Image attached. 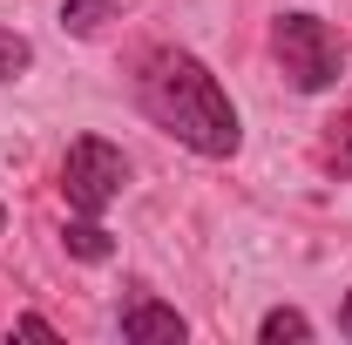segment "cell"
Wrapping results in <instances>:
<instances>
[{
    "label": "cell",
    "mask_w": 352,
    "mask_h": 345,
    "mask_svg": "<svg viewBox=\"0 0 352 345\" xmlns=\"http://www.w3.org/2000/svg\"><path fill=\"white\" fill-rule=\"evenodd\" d=\"M129 183V156L102 135H75L68 142V163H61V197L75 216H102Z\"/></svg>",
    "instance_id": "3957f363"
},
{
    "label": "cell",
    "mask_w": 352,
    "mask_h": 345,
    "mask_svg": "<svg viewBox=\"0 0 352 345\" xmlns=\"http://www.w3.org/2000/svg\"><path fill=\"white\" fill-rule=\"evenodd\" d=\"M183 332H190V325L176 318L170 304H156V298H129V304H122V339H129V345H156V339L176 345Z\"/></svg>",
    "instance_id": "277c9868"
},
{
    "label": "cell",
    "mask_w": 352,
    "mask_h": 345,
    "mask_svg": "<svg viewBox=\"0 0 352 345\" xmlns=\"http://www.w3.org/2000/svg\"><path fill=\"white\" fill-rule=\"evenodd\" d=\"M135 102H142V115L163 135H176L183 149H197L210 163L237 156V142H244V122H237L223 82L190 47H149L142 68H135Z\"/></svg>",
    "instance_id": "6da1fadb"
},
{
    "label": "cell",
    "mask_w": 352,
    "mask_h": 345,
    "mask_svg": "<svg viewBox=\"0 0 352 345\" xmlns=\"http://www.w3.org/2000/svg\"><path fill=\"white\" fill-rule=\"evenodd\" d=\"M271 54H278L285 82L298 88V95H318V88H332L339 75H346V41H339L318 14H278Z\"/></svg>",
    "instance_id": "7a4b0ae2"
},
{
    "label": "cell",
    "mask_w": 352,
    "mask_h": 345,
    "mask_svg": "<svg viewBox=\"0 0 352 345\" xmlns=\"http://www.w3.org/2000/svg\"><path fill=\"white\" fill-rule=\"evenodd\" d=\"M102 21H116L109 0H68V7H61V27H68V34H102Z\"/></svg>",
    "instance_id": "52a82bcc"
},
{
    "label": "cell",
    "mask_w": 352,
    "mask_h": 345,
    "mask_svg": "<svg viewBox=\"0 0 352 345\" xmlns=\"http://www.w3.org/2000/svg\"><path fill=\"white\" fill-rule=\"evenodd\" d=\"M61 244H68V251H75L82 264H102V258H109V230H102L95 216H82V223H68V230H61Z\"/></svg>",
    "instance_id": "5b68a950"
},
{
    "label": "cell",
    "mask_w": 352,
    "mask_h": 345,
    "mask_svg": "<svg viewBox=\"0 0 352 345\" xmlns=\"http://www.w3.org/2000/svg\"><path fill=\"white\" fill-rule=\"evenodd\" d=\"M258 339H264V345H285V339L305 345V339H311V318H305V311H285V304H278V311H264Z\"/></svg>",
    "instance_id": "8992f818"
},
{
    "label": "cell",
    "mask_w": 352,
    "mask_h": 345,
    "mask_svg": "<svg viewBox=\"0 0 352 345\" xmlns=\"http://www.w3.org/2000/svg\"><path fill=\"white\" fill-rule=\"evenodd\" d=\"M28 68H34V41L14 34V27H0V82H21Z\"/></svg>",
    "instance_id": "ba28073f"
},
{
    "label": "cell",
    "mask_w": 352,
    "mask_h": 345,
    "mask_svg": "<svg viewBox=\"0 0 352 345\" xmlns=\"http://www.w3.org/2000/svg\"><path fill=\"white\" fill-rule=\"evenodd\" d=\"M339 332L352 339V291H346V304H339Z\"/></svg>",
    "instance_id": "8fae6325"
},
{
    "label": "cell",
    "mask_w": 352,
    "mask_h": 345,
    "mask_svg": "<svg viewBox=\"0 0 352 345\" xmlns=\"http://www.w3.org/2000/svg\"><path fill=\"white\" fill-rule=\"evenodd\" d=\"M14 332H21V339H54V325H47V318H34V311H28V318H21Z\"/></svg>",
    "instance_id": "30bf717a"
},
{
    "label": "cell",
    "mask_w": 352,
    "mask_h": 345,
    "mask_svg": "<svg viewBox=\"0 0 352 345\" xmlns=\"http://www.w3.org/2000/svg\"><path fill=\"white\" fill-rule=\"evenodd\" d=\"M325 170H332V176H352V109L332 122V135H325Z\"/></svg>",
    "instance_id": "9c48e42d"
}]
</instances>
